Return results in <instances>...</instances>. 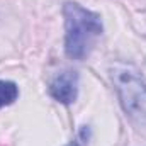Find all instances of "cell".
<instances>
[{"instance_id":"6da1fadb","label":"cell","mask_w":146,"mask_h":146,"mask_svg":"<svg viewBox=\"0 0 146 146\" xmlns=\"http://www.w3.org/2000/svg\"><path fill=\"white\" fill-rule=\"evenodd\" d=\"M65 53L70 60L82 61L92 53L95 41L100 37L104 26L97 12L85 9L76 2H65Z\"/></svg>"},{"instance_id":"277c9868","label":"cell","mask_w":146,"mask_h":146,"mask_svg":"<svg viewBox=\"0 0 146 146\" xmlns=\"http://www.w3.org/2000/svg\"><path fill=\"white\" fill-rule=\"evenodd\" d=\"M19 97V87L14 82L0 80V109L14 104Z\"/></svg>"},{"instance_id":"3957f363","label":"cell","mask_w":146,"mask_h":146,"mask_svg":"<svg viewBox=\"0 0 146 146\" xmlns=\"http://www.w3.org/2000/svg\"><path fill=\"white\" fill-rule=\"evenodd\" d=\"M48 90H49V95L56 102L63 106L73 104L78 97V73L73 70H65L58 73L49 82Z\"/></svg>"},{"instance_id":"7a4b0ae2","label":"cell","mask_w":146,"mask_h":146,"mask_svg":"<svg viewBox=\"0 0 146 146\" xmlns=\"http://www.w3.org/2000/svg\"><path fill=\"white\" fill-rule=\"evenodd\" d=\"M112 82L126 115L139 127H146V83L131 65L115 63Z\"/></svg>"},{"instance_id":"5b68a950","label":"cell","mask_w":146,"mask_h":146,"mask_svg":"<svg viewBox=\"0 0 146 146\" xmlns=\"http://www.w3.org/2000/svg\"><path fill=\"white\" fill-rule=\"evenodd\" d=\"M66 146H80V145H78L76 141H72V143H68V145H66Z\"/></svg>"}]
</instances>
